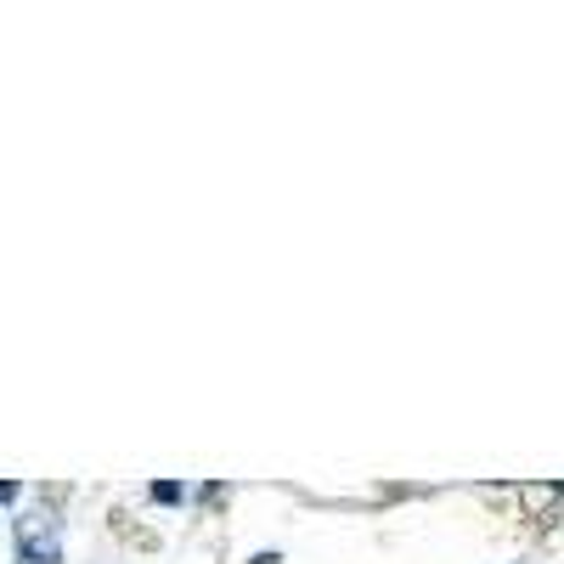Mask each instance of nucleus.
<instances>
[{"label":"nucleus","instance_id":"f257e3e1","mask_svg":"<svg viewBox=\"0 0 564 564\" xmlns=\"http://www.w3.org/2000/svg\"><path fill=\"white\" fill-rule=\"evenodd\" d=\"M18 564H63V542L52 513H23L18 520Z\"/></svg>","mask_w":564,"mask_h":564},{"label":"nucleus","instance_id":"f03ea898","mask_svg":"<svg viewBox=\"0 0 564 564\" xmlns=\"http://www.w3.org/2000/svg\"><path fill=\"white\" fill-rule=\"evenodd\" d=\"M181 497H186V491H181L175 480H159V486H153V502H164V508H170V502H181Z\"/></svg>","mask_w":564,"mask_h":564},{"label":"nucleus","instance_id":"7ed1b4c3","mask_svg":"<svg viewBox=\"0 0 564 564\" xmlns=\"http://www.w3.org/2000/svg\"><path fill=\"white\" fill-rule=\"evenodd\" d=\"M12 497H18V486H12V480H0V502H12Z\"/></svg>","mask_w":564,"mask_h":564}]
</instances>
